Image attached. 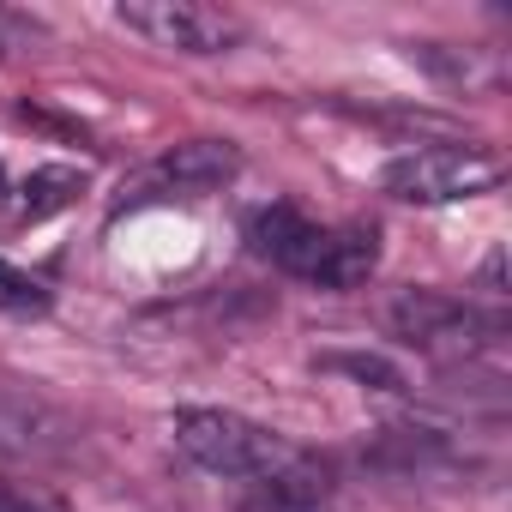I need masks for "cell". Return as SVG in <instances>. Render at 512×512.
<instances>
[{
  "instance_id": "cell-1",
  "label": "cell",
  "mask_w": 512,
  "mask_h": 512,
  "mask_svg": "<svg viewBox=\"0 0 512 512\" xmlns=\"http://www.w3.org/2000/svg\"><path fill=\"white\" fill-rule=\"evenodd\" d=\"M169 434H175V446H181L199 470L260 488L272 506H314V500H326V488H332L326 470H320L302 446H290L284 434L247 422V416H235V410H217V404H187V410H175V416H169Z\"/></svg>"
},
{
  "instance_id": "cell-2",
  "label": "cell",
  "mask_w": 512,
  "mask_h": 512,
  "mask_svg": "<svg viewBox=\"0 0 512 512\" xmlns=\"http://www.w3.org/2000/svg\"><path fill=\"white\" fill-rule=\"evenodd\" d=\"M247 247L260 253V260H272L278 272L308 278L320 290H356L380 266V235L374 229H362V223L326 229V223L302 217L296 205H260L247 217Z\"/></svg>"
},
{
  "instance_id": "cell-3",
  "label": "cell",
  "mask_w": 512,
  "mask_h": 512,
  "mask_svg": "<svg viewBox=\"0 0 512 512\" xmlns=\"http://www.w3.org/2000/svg\"><path fill=\"white\" fill-rule=\"evenodd\" d=\"M506 163L488 145H416L380 169V187L404 205H458L500 187Z\"/></svg>"
},
{
  "instance_id": "cell-4",
  "label": "cell",
  "mask_w": 512,
  "mask_h": 512,
  "mask_svg": "<svg viewBox=\"0 0 512 512\" xmlns=\"http://www.w3.org/2000/svg\"><path fill=\"white\" fill-rule=\"evenodd\" d=\"M386 320L398 338H410L428 356H476L494 338V320H482L476 308H464L458 296H440V290H404L386 308Z\"/></svg>"
},
{
  "instance_id": "cell-5",
  "label": "cell",
  "mask_w": 512,
  "mask_h": 512,
  "mask_svg": "<svg viewBox=\"0 0 512 512\" xmlns=\"http://www.w3.org/2000/svg\"><path fill=\"white\" fill-rule=\"evenodd\" d=\"M115 19L151 49L175 55H223L235 43V25L211 7H193V0H127V7H115Z\"/></svg>"
},
{
  "instance_id": "cell-6",
  "label": "cell",
  "mask_w": 512,
  "mask_h": 512,
  "mask_svg": "<svg viewBox=\"0 0 512 512\" xmlns=\"http://www.w3.org/2000/svg\"><path fill=\"white\" fill-rule=\"evenodd\" d=\"M235 163H241V157H235L229 139H193V145H181L175 157H163V181H169L175 193H199V187L229 181Z\"/></svg>"
},
{
  "instance_id": "cell-7",
  "label": "cell",
  "mask_w": 512,
  "mask_h": 512,
  "mask_svg": "<svg viewBox=\"0 0 512 512\" xmlns=\"http://www.w3.org/2000/svg\"><path fill=\"white\" fill-rule=\"evenodd\" d=\"M85 193V169H67V163H55V169H37L31 181H25V211L19 217H55V211H67L73 199Z\"/></svg>"
},
{
  "instance_id": "cell-8",
  "label": "cell",
  "mask_w": 512,
  "mask_h": 512,
  "mask_svg": "<svg viewBox=\"0 0 512 512\" xmlns=\"http://www.w3.org/2000/svg\"><path fill=\"white\" fill-rule=\"evenodd\" d=\"M0 308L7 314H49V296H43L37 278H25V272H13L7 260H0Z\"/></svg>"
},
{
  "instance_id": "cell-9",
  "label": "cell",
  "mask_w": 512,
  "mask_h": 512,
  "mask_svg": "<svg viewBox=\"0 0 512 512\" xmlns=\"http://www.w3.org/2000/svg\"><path fill=\"white\" fill-rule=\"evenodd\" d=\"M320 362H326V368H338V374L374 380L380 392H404V374H398V368H392L386 356H344V350H338V356H320Z\"/></svg>"
},
{
  "instance_id": "cell-10",
  "label": "cell",
  "mask_w": 512,
  "mask_h": 512,
  "mask_svg": "<svg viewBox=\"0 0 512 512\" xmlns=\"http://www.w3.org/2000/svg\"><path fill=\"white\" fill-rule=\"evenodd\" d=\"M0 512H49V506H37V500H25V494H7V488H0Z\"/></svg>"
},
{
  "instance_id": "cell-11",
  "label": "cell",
  "mask_w": 512,
  "mask_h": 512,
  "mask_svg": "<svg viewBox=\"0 0 512 512\" xmlns=\"http://www.w3.org/2000/svg\"><path fill=\"white\" fill-rule=\"evenodd\" d=\"M19 43V25H13V13H0V55H7Z\"/></svg>"
},
{
  "instance_id": "cell-12",
  "label": "cell",
  "mask_w": 512,
  "mask_h": 512,
  "mask_svg": "<svg viewBox=\"0 0 512 512\" xmlns=\"http://www.w3.org/2000/svg\"><path fill=\"white\" fill-rule=\"evenodd\" d=\"M0 181H7V175H0Z\"/></svg>"
}]
</instances>
